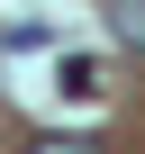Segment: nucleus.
<instances>
[{"label": "nucleus", "instance_id": "3", "mask_svg": "<svg viewBox=\"0 0 145 154\" xmlns=\"http://www.w3.org/2000/svg\"><path fill=\"white\" fill-rule=\"evenodd\" d=\"M36 154H100V145H82V136H45Z\"/></svg>", "mask_w": 145, "mask_h": 154}, {"label": "nucleus", "instance_id": "1", "mask_svg": "<svg viewBox=\"0 0 145 154\" xmlns=\"http://www.w3.org/2000/svg\"><path fill=\"white\" fill-rule=\"evenodd\" d=\"M63 91L72 100H100L109 82H100V54H63Z\"/></svg>", "mask_w": 145, "mask_h": 154}, {"label": "nucleus", "instance_id": "2", "mask_svg": "<svg viewBox=\"0 0 145 154\" xmlns=\"http://www.w3.org/2000/svg\"><path fill=\"white\" fill-rule=\"evenodd\" d=\"M109 36L145 54V0H109Z\"/></svg>", "mask_w": 145, "mask_h": 154}]
</instances>
